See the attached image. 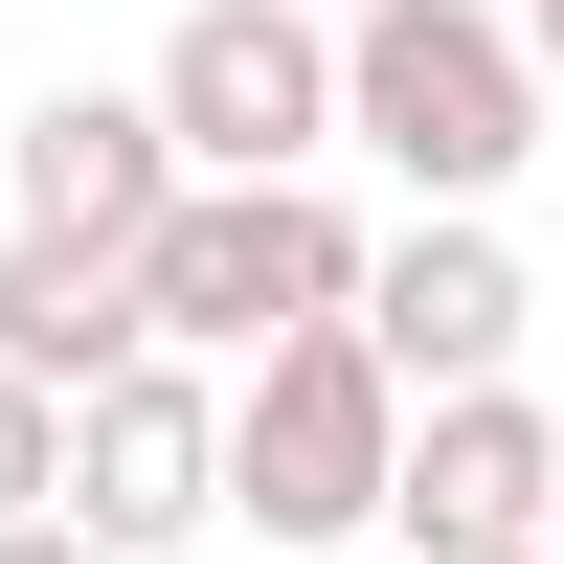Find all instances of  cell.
<instances>
[{
	"mask_svg": "<svg viewBox=\"0 0 564 564\" xmlns=\"http://www.w3.org/2000/svg\"><path fill=\"white\" fill-rule=\"evenodd\" d=\"M339 135L406 181V226H497V181L542 159V68L497 0H361L339 23Z\"/></svg>",
	"mask_w": 564,
	"mask_h": 564,
	"instance_id": "6da1fadb",
	"label": "cell"
},
{
	"mask_svg": "<svg viewBox=\"0 0 564 564\" xmlns=\"http://www.w3.org/2000/svg\"><path fill=\"white\" fill-rule=\"evenodd\" d=\"M361 564H384V542H361Z\"/></svg>",
	"mask_w": 564,
	"mask_h": 564,
	"instance_id": "5bb4252c",
	"label": "cell"
},
{
	"mask_svg": "<svg viewBox=\"0 0 564 564\" xmlns=\"http://www.w3.org/2000/svg\"><path fill=\"white\" fill-rule=\"evenodd\" d=\"M294 23H361V0H294Z\"/></svg>",
	"mask_w": 564,
	"mask_h": 564,
	"instance_id": "4fadbf2b",
	"label": "cell"
},
{
	"mask_svg": "<svg viewBox=\"0 0 564 564\" xmlns=\"http://www.w3.org/2000/svg\"><path fill=\"white\" fill-rule=\"evenodd\" d=\"M406 430H430V406L361 361V316H339V339H271L249 384H226V520L294 542V564H361L384 497H406Z\"/></svg>",
	"mask_w": 564,
	"mask_h": 564,
	"instance_id": "3957f363",
	"label": "cell"
},
{
	"mask_svg": "<svg viewBox=\"0 0 564 564\" xmlns=\"http://www.w3.org/2000/svg\"><path fill=\"white\" fill-rule=\"evenodd\" d=\"M204 520H226V384H204V361L90 384V406H68V542L159 564V542H204Z\"/></svg>",
	"mask_w": 564,
	"mask_h": 564,
	"instance_id": "5b68a950",
	"label": "cell"
},
{
	"mask_svg": "<svg viewBox=\"0 0 564 564\" xmlns=\"http://www.w3.org/2000/svg\"><path fill=\"white\" fill-rule=\"evenodd\" d=\"M0 361H23L45 406H90V384H135V271H90V249H23V226H0Z\"/></svg>",
	"mask_w": 564,
	"mask_h": 564,
	"instance_id": "9c48e42d",
	"label": "cell"
},
{
	"mask_svg": "<svg viewBox=\"0 0 564 564\" xmlns=\"http://www.w3.org/2000/svg\"><path fill=\"white\" fill-rule=\"evenodd\" d=\"M361 204H316V181H181L159 204V249H135V339L159 361H271V339H339L361 316Z\"/></svg>",
	"mask_w": 564,
	"mask_h": 564,
	"instance_id": "7a4b0ae2",
	"label": "cell"
},
{
	"mask_svg": "<svg viewBox=\"0 0 564 564\" xmlns=\"http://www.w3.org/2000/svg\"><path fill=\"white\" fill-rule=\"evenodd\" d=\"M542 542H564V430L520 384L430 406L406 430V497H384V564H542Z\"/></svg>",
	"mask_w": 564,
	"mask_h": 564,
	"instance_id": "8992f818",
	"label": "cell"
},
{
	"mask_svg": "<svg viewBox=\"0 0 564 564\" xmlns=\"http://www.w3.org/2000/svg\"><path fill=\"white\" fill-rule=\"evenodd\" d=\"M0 564H113V542H68V520H23V542H0Z\"/></svg>",
	"mask_w": 564,
	"mask_h": 564,
	"instance_id": "8fae6325",
	"label": "cell"
},
{
	"mask_svg": "<svg viewBox=\"0 0 564 564\" xmlns=\"http://www.w3.org/2000/svg\"><path fill=\"white\" fill-rule=\"evenodd\" d=\"M520 339H542V294H520V249H497V226H406V249L361 271V361H384L406 406L520 384Z\"/></svg>",
	"mask_w": 564,
	"mask_h": 564,
	"instance_id": "52a82bcc",
	"label": "cell"
},
{
	"mask_svg": "<svg viewBox=\"0 0 564 564\" xmlns=\"http://www.w3.org/2000/svg\"><path fill=\"white\" fill-rule=\"evenodd\" d=\"M520 68H564V0H520Z\"/></svg>",
	"mask_w": 564,
	"mask_h": 564,
	"instance_id": "7c38bea8",
	"label": "cell"
},
{
	"mask_svg": "<svg viewBox=\"0 0 564 564\" xmlns=\"http://www.w3.org/2000/svg\"><path fill=\"white\" fill-rule=\"evenodd\" d=\"M0 181H23V249L135 271V249H159V204H181V135H159V90H45V113L0 135Z\"/></svg>",
	"mask_w": 564,
	"mask_h": 564,
	"instance_id": "ba28073f",
	"label": "cell"
},
{
	"mask_svg": "<svg viewBox=\"0 0 564 564\" xmlns=\"http://www.w3.org/2000/svg\"><path fill=\"white\" fill-rule=\"evenodd\" d=\"M23 520H68V406L0 361V542H23Z\"/></svg>",
	"mask_w": 564,
	"mask_h": 564,
	"instance_id": "30bf717a",
	"label": "cell"
},
{
	"mask_svg": "<svg viewBox=\"0 0 564 564\" xmlns=\"http://www.w3.org/2000/svg\"><path fill=\"white\" fill-rule=\"evenodd\" d=\"M159 135H181V181H316L339 159V23H294V0H181Z\"/></svg>",
	"mask_w": 564,
	"mask_h": 564,
	"instance_id": "277c9868",
	"label": "cell"
},
{
	"mask_svg": "<svg viewBox=\"0 0 564 564\" xmlns=\"http://www.w3.org/2000/svg\"><path fill=\"white\" fill-rule=\"evenodd\" d=\"M542 564H564V542H542Z\"/></svg>",
	"mask_w": 564,
	"mask_h": 564,
	"instance_id": "9a60e30c",
	"label": "cell"
}]
</instances>
